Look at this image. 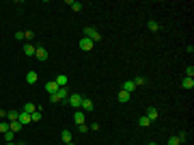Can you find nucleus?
I'll use <instances>...</instances> for the list:
<instances>
[{"mask_svg": "<svg viewBox=\"0 0 194 145\" xmlns=\"http://www.w3.org/2000/svg\"><path fill=\"white\" fill-rule=\"evenodd\" d=\"M84 37H86V39H91L93 43L102 39V35H99V33H97L95 28H91V26H86V28H84Z\"/></svg>", "mask_w": 194, "mask_h": 145, "instance_id": "obj_1", "label": "nucleus"}, {"mask_svg": "<svg viewBox=\"0 0 194 145\" xmlns=\"http://www.w3.org/2000/svg\"><path fill=\"white\" fill-rule=\"evenodd\" d=\"M67 102H69V106L80 108V104H82V95H80V93H71L69 98H67Z\"/></svg>", "mask_w": 194, "mask_h": 145, "instance_id": "obj_2", "label": "nucleus"}, {"mask_svg": "<svg viewBox=\"0 0 194 145\" xmlns=\"http://www.w3.org/2000/svg\"><path fill=\"white\" fill-rule=\"evenodd\" d=\"M17 121H19L22 126H26V124H33V119H30V115H28V113L19 111V117H17Z\"/></svg>", "mask_w": 194, "mask_h": 145, "instance_id": "obj_3", "label": "nucleus"}, {"mask_svg": "<svg viewBox=\"0 0 194 145\" xmlns=\"http://www.w3.org/2000/svg\"><path fill=\"white\" fill-rule=\"evenodd\" d=\"M93 45H95V43H93L91 39H86V37H84V39L80 41V50H84V52H88V50H93Z\"/></svg>", "mask_w": 194, "mask_h": 145, "instance_id": "obj_4", "label": "nucleus"}, {"mask_svg": "<svg viewBox=\"0 0 194 145\" xmlns=\"http://www.w3.org/2000/svg\"><path fill=\"white\" fill-rule=\"evenodd\" d=\"M130 98H132V93H127V91H123V89H121V93L116 95V100H119L121 104H125V102H130Z\"/></svg>", "mask_w": 194, "mask_h": 145, "instance_id": "obj_5", "label": "nucleus"}, {"mask_svg": "<svg viewBox=\"0 0 194 145\" xmlns=\"http://www.w3.org/2000/svg\"><path fill=\"white\" fill-rule=\"evenodd\" d=\"M58 89H61V87L56 85V80H50V82H45V91H47V93H56Z\"/></svg>", "mask_w": 194, "mask_h": 145, "instance_id": "obj_6", "label": "nucleus"}, {"mask_svg": "<svg viewBox=\"0 0 194 145\" xmlns=\"http://www.w3.org/2000/svg\"><path fill=\"white\" fill-rule=\"evenodd\" d=\"M35 56H37V61H47V50L45 48H37Z\"/></svg>", "mask_w": 194, "mask_h": 145, "instance_id": "obj_7", "label": "nucleus"}, {"mask_svg": "<svg viewBox=\"0 0 194 145\" xmlns=\"http://www.w3.org/2000/svg\"><path fill=\"white\" fill-rule=\"evenodd\" d=\"M136 89H138V87L134 85V80H125V82H123V91H127V93H134Z\"/></svg>", "mask_w": 194, "mask_h": 145, "instance_id": "obj_8", "label": "nucleus"}, {"mask_svg": "<svg viewBox=\"0 0 194 145\" xmlns=\"http://www.w3.org/2000/svg\"><path fill=\"white\" fill-rule=\"evenodd\" d=\"M158 115H160V113H158V111L151 106V108H147V115H144V117H147L149 121H155V119H158Z\"/></svg>", "mask_w": 194, "mask_h": 145, "instance_id": "obj_9", "label": "nucleus"}, {"mask_svg": "<svg viewBox=\"0 0 194 145\" xmlns=\"http://www.w3.org/2000/svg\"><path fill=\"white\" fill-rule=\"evenodd\" d=\"M35 52H37V48H35L33 43H26V45H24V54H26V56H35Z\"/></svg>", "mask_w": 194, "mask_h": 145, "instance_id": "obj_10", "label": "nucleus"}, {"mask_svg": "<svg viewBox=\"0 0 194 145\" xmlns=\"http://www.w3.org/2000/svg\"><path fill=\"white\" fill-rule=\"evenodd\" d=\"M80 108L88 113V111H93V102H91L88 98H82V104H80Z\"/></svg>", "mask_w": 194, "mask_h": 145, "instance_id": "obj_11", "label": "nucleus"}, {"mask_svg": "<svg viewBox=\"0 0 194 145\" xmlns=\"http://www.w3.org/2000/svg\"><path fill=\"white\" fill-rule=\"evenodd\" d=\"M74 121L80 126V124H84V111H76L74 113Z\"/></svg>", "mask_w": 194, "mask_h": 145, "instance_id": "obj_12", "label": "nucleus"}, {"mask_svg": "<svg viewBox=\"0 0 194 145\" xmlns=\"http://www.w3.org/2000/svg\"><path fill=\"white\" fill-rule=\"evenodd\" d=\"M181 87H183V89H194V78H188V76H185V78L181 80Z\"/></svg>", "mask_w": 194, "mask_h": 145, "instance_id": "obj_13", "label": "nucleus"}, {"mask_svg": "<svg viewBox=\"0 0 194 145\" xmlns=\"http://www.w3.org/2000/svg\"><path fill=\"white\" fill-rule=\"evenodd\" d=\"M56 98H58V100H65V98H69V91H67V87H61V89L56 91Z\"/></svg>", "mask_w": 194, "mask_h": 145, "instance_id": "obj_14", "label": "nucleus"}, {"mask_svg": "<svg viewBox=\"0 0 194 145\" xmlns=\"http://www.w3.org/2000/svg\"><path fill=\"white\" fill-rule=\"evenodd\" d=\"M37 78H39V76H37V71H28V74H26V82H28V85H35Z\"/></svg>", "mask_w": 194, "mask_h": 145, "instance_id": "obj_15", "label": "nucleus"}, {"mask_svg": "<svg viewBox=\"0 0 194 145\" xmlns=\"http://www.w3.org/2000/svg\"><path fill=\"white\" fill-rule=\"evenodd\" d=\"M67 5L71 7V11H80L82 9V2H78V0H67Z\"/></svg>", "mask_w": 194, "mask_h": 145, "instance_id": "obj_16", "label": "nucleus"}, {"mask_svg": "<svg viewBox=\"0 0 194 145\" xmlns=\"http://www.w3.org/2000/svg\"><path fill=\"white\" fill-rule=\"evenodd\" d=\"M22 128H24V126H22L19 121H11V124H9V130H11V132H15V134H17Z\"/></svg>", "mask_w": 194, "mask_h": 145, "instance_id": "obj_17", "label": "nucleus"}, {"mask_svg": "<svg viewBox=\"0 0 194 145\" xmlns=\"http://www.w3.org/2000/svg\"><path fill=\"white\" fill-rule=\"evenodd\" d=\"M17 117H19V111H7V119L9 121H17Z\"/></svg>", "mask_w": 194, "mask_h": 145, "instance_id": "obj_18", "label": "nucleus"}, {"mask_svg": "<svg viewBox=\"0 0 194 145\" xmlns=\"http://www.w3.org/2000/svg\"><path fill=\"white\" fill-rule=\"evenodd\" d=\"M147 26H149V31H153V33L160 31V24H158L155 20H149V22H147Z\"/></svg>", "mask_w": 194, "mask_h": 145, "instance_id": "obj_19", "label": "nucleus"}, {"mask_svg": "<svg viewBox=\"0 0 194 145\" xmlns=\"http://www.w3.org/2000/svg\"><path fill=\"white\" fill-rule=\"evenodd\" d=\"M37 108H35V104L33 102H26V104H24V113H28V115H33Z\"/></svg>", "mask_w": 194, "mask_h": 145, "instance_id": "obj_20", "label": "nucleus"}, {"mask_svg": "<svg viewBox=\"0 0 194 145\" xmlns=\"http://www.w3.org/2000/svg\"><path fill=\"white\" fill-rule=\"evenodd\" d=\"M54 80H56V85H58V87H67V76H56Z\"/></svg>", "mask_w": 194, "mask_h": 145, "instance_id": "obj_21", "label": "nucleus"}, {"mask_svg": "<svg viewBox=\"0 0 194 145\" xmlns=\"http://www.w3.org/2000/svg\"><path fill=\"white\" fill-rule=\"evenodd\" d=\"M61 139H63L65 143H71V132H69V130H63V132H61Z\"/></svg>", "mask_w": 194, "mask_h": 145, "instance_id": "obj_22", "label": "nucleus"}, {"mask_svg": "<svg viewBox=\"0 0 194 145\" xmlns=\"http://www.w3.org/2000/svg\"><path fill=\"white\" fill-rule=\"evenodd\" d=\"M144 82H147V78H144V76H136V78H134V85H136V87H142Z\"/></svg>", "mask_w": 194, "mask_h": 145, "instance_id": "obj_23", "label": "nucleus"}, {"mask_svg": "<svg viewBox=\"0 0 194 145\" xmlns=\"http://www.w3.org/2000/svg\"><path fill=\"white\" fill-rule=\"evenodd\" d=\"M13 139H15V132L7 130V132H5V141H7V143H13Z\"/></svg>", "mask_w": 194, "mask_h": 145, "instance_id": "obj_24", "label": "nucleus"}, {"mask_svg": "<svg viewBox=\"0 0 194 145\" xmlns=\"http://www.w3.org/2000/svg\"><path fill=\"white\" fill-rule=\"evenodd\" d=\"M30 119H33V124H35V121H41V113H39V108L30 115Z\"/></svg>", "mask_w": 194, "mask_h": 145, "instance_id": "obj_25", "label": "nucleus"}, {"mask_svg": "<svg viewBox=\"0 0 194 145\" xmlns=\"http://www.w3.org/2000/svg\"><path fill=\"white\" fill-rule=\"evenodd\" d=\"M138 124H140V126H142V128H147V126H149V124H151V121H149V119H147V117H144V115H142V117H140V119H138Z\"/></svg>", "mask_w": 194, "mask_h": 145, "instance_id": "obj_26", "label": "nucleus"}, {"mask_svg": "<svg viewBox=\"0 0 194 145\" xmlns=\"http://www.w3.org/2000/svg\"><path fill=\"white\" fill-rule=\"evenodd\" d=\"M168 145H181L179 136H171V139H168Z\"/></svg>", "mask_w": 194, "mask_h": 145, "instance_id": "obj_27", "label": "nucleus"}, {"mask_svg": "<svg viewBox=\"0 0 194 145\" xmlns=\"http://www.w3.org/2000/svg\"><path fill=\"white\" fill-rule=\"evenodd\" d=\"M185 74H188V78H192V76H194V67H192V65H188V67H185Z\"/></svg>", "mask_w": 194, "mask_h": 145, "instance_id": "obj_28", "label": "nucleus"}, {"mask_svg": "<svg viewBox=\"0 0 194 145\" xmlns=\"http://www.w3.org/2000/svg\"><path fill=\"white\" fill-rule=\"evenodd\" d=\"M24 39H28V41L35 39V33H33V31H26V33H24Z\"/></svg>", "mask_w": 194, "mask_h": 145, "instance_id": "obj_29", "label": "nucleus"}, {"mask_svg": "<svg viewBox=\"0 0 194 145\" xmlns=\"http://www.w3.org/2000/svg\"><path fill=\"white\" fill-rule=\"evenodd\" d=\"M7 130H9V124H5V121H0V132H2V134H5Z\"/></svg>", "mask_w": 194, "mask_h": 145, "instance_id": "obj_30", "label": "nucleus"}, {"mask_svg": "<svg viewBox=\"0 0 194 145\" xmlns=\"http://www.w3.org/2000/svg\"><path fill=\"white\" fill-rule=\"evenodd\" d=\"M177 136H179V141H185V139H188V132H185V130H183V132H179V134H177Z\"/></svg>", "mask_w": 194, "mask_h": 145, "instance_id": "obj_31", "label": "nucleus"}, {"mask_svg": "<svg viewBox=\"0 0 194 145\" xmlns=\"http://www.w3.org/2000/svg\"><path fill=\"white\" fill-rule=\"evenodd\" d=\"M15 39H17V41H22V39H24V33H22V31H17V33H15Z\"/></svg>", "mask_w": 194, "mask_h": 145, "instance_id": "obj_32", "label": "nucleus"}, {"mask_svg": "<svg viewBox=\"0 0 194 145\" xmlns=\"http://www.w3.org/2000/svg\"><path fill=\"white\" fill-rule=\"evenodd\" d=\"M78 130H80V132H86L88 128H86V124H80V126H78Z\"/></svg>", "mask_w": 194, "mask_h": 145, "instance_id": "obj_33", "label": "nucleus"}, {"mask_svg": "<svg viewBox=\"0 0 194 145\" xmlns=\"http://www.w3.org/2000/svg\"><path fill=\"white\" fill-rule=\"evenodd\" d=\"M149 145H158V143H149Z\"/></svg>", "mask_w": 194, "mask_h": 145, "instance_id": "obj_34", "label": "nucleus"}, {"mask_svg": "<svg viewBox=\"0 0 194 145\" xmlns=\"http://www.w3.org/2000/svg\"><path fill=\"white\" fill-rule=\"evenodd\" d=\"M7 145H15V143H7Z\"/></svg>", "mask_w": 194, "mask_h": 145, "instance_id": "obj_35", "label": "nucleus"}, {"mask_svg": "<svg viewBox=\"0 0 194 145\" xmlns=\"http://www.w3.org/2000/svg\"><path fill=\"white\" fill-rule=\"evenodd\" d=\"M67 145H74V143H67Z\"/></svg>", "mask_w": 194, "mask_h": 145, "instance_id": "obj_36", "label": "nucleus"}]
</instances>
